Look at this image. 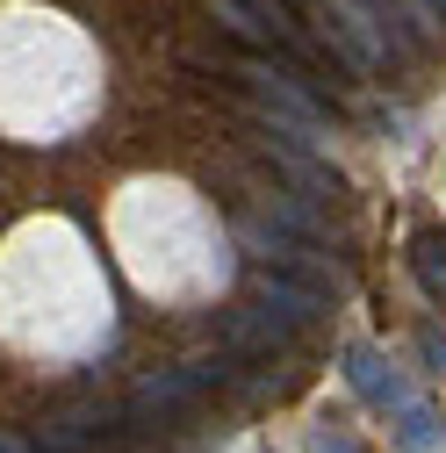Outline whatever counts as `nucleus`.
I'll use <instances>...</instances> for the list:
<instances>
[{
  "label": "nucleus",
  "mask_w": 446,
  "mask_h": 453,
  "mask_svg": "<svg viewBox=\"0 0 446 453\" xmlns=\"http://www.w3.org/2000/svg\"><path fill=\"white\" fill-rule=\"evenodd\" d=\"M324 36L346 50L353 65H388V58H411V29L388 22L381 8H367V0H324Z\"/></svg>",
  "instance_id": "nucleus-1"
},
{
  "label": "nucleus",
  "mask_w": 446,
  "mask_h": 453,
  "mask_svg": "<svg viewBox=\"0 0 446 453\" xmlns=\"http://www.w3.org/2000/svg\"><path fill=\"white\" fill-rule=\"evenodd\" d=\"M238 238H245V245H252V259H266L273 273H310V280H324V273H331V259H324V252L296 245L288 231H266V223H252V216H238Z\"/></svg>",
  "instance_id": "nucleus-2"
},
{
  "label": "nucleus",
  "mask_w": 446,
  "mask_h": 453,
  "mask_svg": "<svg viewBox=\"0 0 446 453\" xmlns=\"http://www.w3.org/2000/svg\"><path fill=\"white\" fill-rule=\"evenodd\" d=\"M252 310H259V317L281 310V331H296V324H310V317H317V296H310V288H288V280H266Z\"/></svg>",
  "instance_id": "nucleus-3"
},
{
  "label": "nucleus",
  "mask_w": 446,
  "mask_h": 453,
  "mask_svg": "<svg viewBox=\"0 0 446 453\" xmlns=\"http://www.w3.org/2000/svg\"><path fill=\"white\" fill-rule=\"evenodd\" d=\"M425 280L446 296V238H425Z\"/></svg>",
  "instance_id": "nucleus-4"
}]
</instances>
